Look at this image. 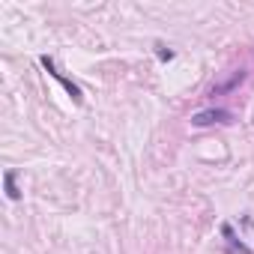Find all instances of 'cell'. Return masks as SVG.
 I'll return each instance as SVG.
<instances>
[{"instance_id": "6da1fadb", "label": "cell", "mask_w": 254, "mask_h": 254, "mask_svg": "<svg viewBox=\"0 0 254 254\" xmlns=\"http://www.w3.org/2000/svg\"><path fill=\"white\" fill-rule=\"evenodd\" d=\"M42 66L48 69V75H51L54 81H60V84H63V90L72 96V102H78V105L84 102V96H81V87H78V84H72V81H69L63 72H57V66H54V60H51V57H42Z\"/></svg>"}, {"instance_id": "7a4b0ae2", "label": "cell", "mask_w": 254, "mask_h": 254, "mask_svg": "<svg viewBox=\"0 0 254 254\" xmlns=\"http://www.w3.org/2000/svg\"><path fill=\"white\" fill-rule=\"evenodd\" d=\"M230 120H233V114L227 108H209V111H197L191 117L194 126H212V123H230Z\"/></svg>"}, {"instance_id": "3957f363", "label": "cell", "mask_w": 254, "mask_h": 254, "mask_svg": "<svg viewBox=\"0 0 254 254\" xmlns=\"http://www.w3.org/2000/svg\"><path fill=\"white\" fill-rule=\"evenodd\" d=\"M15 177H18L15 171H6V174H3V186H6V197H9V200H18V197H21V191H18V186H15Z\"/></svg>"}, {"instance_id": "277c9868", "label": "cell", "mask_w": 254, "mask_h": 254, "mask_svg": "<svg viewBox=\"0 0 254 254\" xmlns=\"http://www.w3.org/2000/svg\"><path fill=\"white\" fill-rule=\"evenodd\" d=\"M242 81H245V72L239 69V72H233V78H230V81H224L221 87H215V90H212V96H215V93H227V90H233V87H236V84H242Z\"/></svg>"}, {"instance_id": "5b68a950", "label": "cell", "mask_w": 254, "mask_h": 254, "mask_svg": "<svg viewBox=\"0 0 254 254\" xmlns=\"http://www.w3.org/2000/svg\"><path fill=\"white\" fill-rule=\"evenodd\" d=\"M159 57H162V60H171V57H174V51H168V48H159Z\"/></svg>"}]
</instances>
